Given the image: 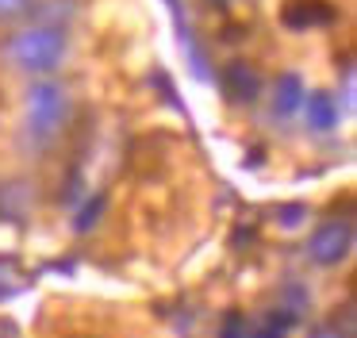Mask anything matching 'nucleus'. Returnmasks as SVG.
<instances>
[{"mask_svg": "<svg viewBox=\"0 0 357 338\" xmlns=\"http://www.w3.org/2000/svg\"><path fill=\"white\" fill-rule=\"evenodd\" d=\"M70 54V35L54 23H31L0 43V58L20 73H54Z\"/></svg>", "mask_w": 357, "mask_h": 338, "instance_id": "nucleus-1", "label": "nucleus"}, {"mask_svg": "<svg viewBox=\"0 0 357 338\" xmlns=\"http://www.w3.org/2000/svg\"><path fill=\"white\" fill-rule=\"evenodd\" d=\"M24 112H27V138L35 146H50L70 123V92L58 81H35L27 89Z\"/></svg>", "mask_w": 357, "mask_h": 338, "instance_id": "nucleus-2", "label": "nucleus"}, {"mask_svg": "<svg viewBox=\"0 0 357 338\" xmlns=\"http://www.w3.org/2000/svg\"><path fill=\"white\" fill-rule=\"evenodd\" d=\"M354 250V223L349 219H326L315 227V235L307 238V258L315 265H342Z\"/></svg>", "mask_w": 357, "mask_h": 338, "instance_id": "nucleus-3", "label": "nucleus"}, {"mask_svg": "<svg viewBox=\"0 0 357 338\" xmlns=\"http://www.w3.org/2000/svg\"><path fill=\"white\" fill-rule=\"evenodd\" d=\"M219 89L231 104H254L261 96V73L250 61H227L219 73Z\"/></svg>", "mask_w": 357, "mask_h": 338, "instance_id": "nucleus-4", "label": "nucleus"}, {"mask_svg": "<svg viewBox=\"0 0 357 338\" xmlns=\"http://www.w3.org/2000/svg\"><path fill=\"white\" fill-rule=\"evenodd\" d=\"M300 108H303V119H307V127L315 131V135L334 131L338 119H342V108H338V100H334L331 92H307Z\"/></svg>", "mask_w": 357, "mask_h": 338, "instance_id": "nucleus-5", "label": "nucleus"}, {"mask_svg": "<svg viewBox=\"0 0 357 338\" xmlns=\"http://www.w3.org/2000/svg\"><path fill=\"white\" fill-rule=\"evenodd\" d=\"M334 8L326 0H288L284 4V23L288 27H319V23H331Z\"/></svg>", "mask_w": 357, "mask_h": 338, "instance_id": "nucleus-6", "label": "nucleus"}, {"mask_svg": "<svg viewBox=\"0 0 357 338\" xmlns=\"http://www.w3.org/2000/svg\"><path fill=\"white\" fill-rule=\"evenodd\" d=\"M303 96H307V89H303L300 73H280L277 84H273V115H277V119H288L292 112H300Z\"/></svg>", "mask_w": 357, "mask_h": 338, "instance_id": "nucleus-7", "label": "nucleus"}, {"mask_svg": "<svg viewBox=\"0 0 357 338\" xmlns=\"http://www.w3.org/2000/svg\"><path fill=\"white\" fill-rule=\"evenodd\" d=\"M292 323H296V315L280 307V311H277V315H269V319H265L250 338H288V327H292Z\"/></svg>", "mask_w": 357, "mask_h": 338, "instance_id": "nucleus-8", "label": "nucleus"}, {"mask_svg": "<svg viewBox=\"0 0 357 338\" xmlns=\"http://www.w3.org/2000/svg\"><path fill=\"white\" fill-rule=\"evenodd\" d=\"M39 12V0H0V23H20Z\"/></svg>", "mask_w": 357, "mask_h": 338, "instance_id": "nucleus-9", "label": "nucleus"}, {"mask_svg": "<svg viewBox=\"0 0 357 338\" xmlns=\"http://www.w3.org/2000/svg\"><path fill=\"white\" fill-rule=\"evenodd\" d=\"M104 204H108V196H104V192H96V196H93V200H89V204L77 212V219H73V230H77V235H85V230L93 227L96 219H100Z\"/></svg>", "mask_w": 357, "mask_h": 338, "instance_id": "nucleus-10", "label": "nucleus"}, {"mask_svg": "<svg viewBox=\"0 0 357 338\" xmlns=\"http://www.w3.org/2000/svg\"><path fill=\"white\" fill-rule=\"evenodd\" d=\"M254 330H250V323H246V315L242 311H227L223 315V323H219V338H250Z\"/></svg>", "mask_w": 357, "mask_h": 338, "instance_id": "nucleus-11", "label": "nucleus"}, {"mask_svg": "<svg viewBox=\"0 0 357 338\" xmlns=\"http://www.w3.org/2000/svg\"><path fill=\"white\" fill-rule=\"evenodd\" d=\"M307 219V204H284V207H277V223L280 227H300V223Z\"/></svg>", "mask_w": 357, "mask_h": 338, "instance_id": "nucleus-12", "label": "nucleus"}, {"mask_svg": "<svg viewBox=\"0 0 357 338\" xmlns=\"http://www.w3.org/2000/svg\"><path fill=\"white\" fill-rule=\"evenodd\" d=\"M307 338H354V335H349L346 327H338V323H319Z\"/></svg>", "mask_w": 357, "mask_h": 338, "instance_id": "nucleus-13", "label": "nucleus"}, {"mask_svg": "<svg viewBox=\"0 0 357 338\" xmlns=\"http://www.w3.org/2000/svg\"><path fill=\"white\" fill-rule=\"evenodd\" d=\"M165 4H169L173 20H177V31H181V35H185V31H188V23H185V15H181V0H165Z\"/></svg>", "mask_w": 357, "mask_h": 338, "instance_id": "nucleus-14", "label": "nucleus"}, {"mask_svg": "<svg viewBox=\"0 0 357 338\" xmlns=\"http://www.w3.org/2000/svg\"><path fill=\"white\" fill-rule=\"evenodd\" d=\"M8 296V265H4V261H0V300Z\"/></svg>", "mask_w": 357, "mask_h": 338, "instance_id": "nucleus-15", "label": "nucleus"}]
</instances>
